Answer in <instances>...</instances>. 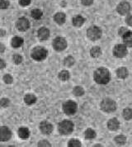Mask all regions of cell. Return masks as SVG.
<instances>
[{
  "label": "cell",
  "instance_id": "obj_2",
  "mask_svg": "<svg viewBox=\"0 0 132 147\" xmlns=\"http://www.w3.org/2000/svg\"><path fill=\"white\" fill-rule=\"evenodd\" d=\"M47 55H48V51L45 48L36 47L32 50L31 56L33 60H36V61H41V60H44L46 59L47 57Z\"/></svg>",
  "mask_w": 132,
  "mask_h": 147
},
{
  "label": "cell",
  "instance_id": "obj_27",
  "mask_svg": "<svg viewBox=\"0 0 132 147\" xmlns=\"http://www.w3.org/2000/svg\"><path fill=\"white\" fill-rule=\"evenodd\" d=\"M123 117L125 120H131L132 118V109L125 108L123 111Z\"/></svg>",
  "mask_w": 132,
  "mask_h": 147
},
{
  "label": "cell",
  "instance_id": "obj_6",
  "mask_svg": "<svg viewBox=\"0 0 132 147\" xmlns=\"http://www.w3.org/2000/svg\"><path fill=\"white\" fill-rule=\"evenodd\" d=\"M87 36L91 40H97L102 36V31L98 27L92 26L88 28L87 32Z\"/></svg>",
  "mask_w": 132,
  "mask_h": 147
},
{
  "label": "cell",
  "instance_id": "obj_9",
  "mask_svg": "<svg viewBox=\"0 0 132 147\" xmlns=\"http://www.w3.org/2000/svg\"><path fill=\"white\" fill-rule=\"evenodd\" d=\"M16 27L21 32H25V31L29 29L30 22H29L28 19H26V18H20L17 21Z\"/></svg>",
  "mask_w": 132,
  "mask_h": 147
},
{
  "label": "cell",
  "instance_id": "obj_29",
  "mask_svg": "<svg viewBox=\"0 0 132 147\" xmlns=\"http://www.w3.org/2000/svg\"><path fill=\"white\" fill-rule=\"evenodd\" d=\"M73 93L74 95H76V96H82V95H84V90L83 88L77 86V87H75L73 88Z\"/></svg>",
  "mask_w": 132,
  "mask_h": 147
},
{
  "label": "cell",
  "instance_id": "obj_1",
  "mask_svg": "<svg viewBox=\"0 0 132 147\" xmlns=\"http://www.w3.org/2000/svg\"><path fill=\"white\" fill-rule=\"evenodd\" d=\"M94 80L99 84H106L110 81V73L106 68H99L93 74Z\"/></svg>",
  "mask_w": 132,
  "mask_h": 147
},
{
  "label": "cell",
  "instance_id": "obj_35",
  "mask_svg": "<svg viewBox=\"0 0 132 147\" xmlns=\"http://www.w3.org/2000/svg\"><path fill=\"white\" fill-rule=\"evenodd\" d=\"M38 146H51V144L47 140H40L38 143Z\"/></svg>",
  "mask_w": 132,
  "mask_h": 147
},
{
  "label": "cell",
  "instance_id": "obj_40",
  "mask_svg": "<svg viewBox=\"0 0 132 147\" xmlns=\"http://www.w3.org/2000/svg\"><path fill=\"white\" fill-rule=\"evenodd\" d=\"M4 51H5V46L3 43H0V53L4 52Z\"/></svg>",
  "mask_w": 132,
  "mask_h": 147
},
{
  "label": "cell",
  "instance_id": "obj_37",
  "mask_svg": "<svg viewBox=\"0 0 132 147\" xmlns=\"http://www.w3.org/2000/svg\"><path fill=\"white\" fill-rule=\"evenodd\" d=\"M93 3V0H82V3L85 6H89Z\"/></svg>",
  "mask_w": 132,
  "mask_h": 147
},
{
  "label": "cell",
  "instance_id": "obj_7",
  "mask_svg": "<svg viewBox=\"0 0 132 147\" xmlns=\"http://www.w3.org/2000/svg\"><path fill=\"white\" fill-rule=\"evenodd\" d=\"M53 47L57 51H62L67 47V42L64 37H56L53 41Z\"/></svg>",
  "mask_w": 132,
  "mask_h": 147
},
{
  "label": "cell",
  "instance_id": "obj_39",
  "mask_svg": "<svg viewBox=\"0 0 132 147\" xmlns=\"http://www.w3.org/2000/svg\"><path fill=\"white\" fill-rule=\"evenodd\" d=\"M5 66H6V63L4 62V60L0 59V69H3L5 68Z\"/></svg>",
  "mask_w": 132,
  "mask_h": 147
},
{
  "label": "cell",
  "instance_id": "obj_36",
  "mask_svg": "<svg viewBox=\"0 0 132 147\" xmlns=\"http://www.w3.org/2000/svg\"><path fill=\"white\" fill-rule=\"evenodd\" d=\"M31 2H32V0H19V3L23 7L29 5L31 3Z\"/></svg>",
  "mask_w": 132,
  "mask_h": 147
},
{
  "label": "cell",
  "instance_id": "obj_8",
  "mask_svg": "<svg viewBox=\"0 0 132 147\" xmlns=\"http://www.w3.org/2000/svg\"><path fill=\"white\" fill-rule=\"evenodd\" d=\"M127 54V49L124 45H117L113 49V55L117 58H123Z\"/></svg>",
  "mask_w": 132,
  "mask_h": 147
},
{
  "label": "cell",
  "instance_id": "obj_16",
  "mask_svg": "<svg viewBox=\"0 0 132 147\" xmlns=\"http://www.w3.org/2000/svg\"><path fill=\"white\" fill-rule=\"evenodd\" d=\"M122 36H123V41L125 46L132 47V32L127 31Z\"/></svg>",
  "mask_w": 132,
  "mask_h": 147
},
{
  "label": "cell",
  "instance_id": "obj_17",
  "mask_svg": "<svg viewBox=\"0 0 132 147\" xmlns=\"http://www.w3.org/2000/svg\"><path fill=\"white\" fill-rule=\"evenodd\" d=\"M23 43H24V40L20 36H14L11 41L12 47L13 48H18V47H22L23 45Z\"/></svg>",
  "mask_w": 132,
  "mask_h": 147
},
{
  "label": "cell",
  "instance_id": "obj_31",
  "mask_svg": "<svg viewBox=\"0 0 132 147\" xmlns=\"http://www.w3.org/2000/svg\"><path fill=\"white\" fill-rule=\"evenodd\" d=\"M13 61L16 65H19L22 62V57L20 55H14L13 56Z\"/></svg>",
  "mask_w": 132,
  "mask_h": 147
},
{
  "label": "cell",
  "instance_id": "obj_20",
  "mask_svg": "<svg viewBox=\"0 0 132 147\" xmlns=\"http://www.w3.org/2000/svg\"><path fill=\"white\" fill-rule=\"evenodd\" d=\"M24 102H26L27 105H32L36 102V97L33 94H26L24 97Z\"/></svg>",
  "mask_w": 132,
  "mask_h": 147
},
{
  "label": "cell",
  "instance_id": "obj_26",
  "mask_svg": "<svg viewBox=\"0 0 132 147\" xmlns=\"http://www.w3.org/2000/svg\"><path fill=\"white\" fill-rule=\"evenodd\" d=\"M59 78L60 80L66 81L69 79V73L67 70H62L59 74Z\"/></svg>",
  "mask_w": 132,
  "mask_h": 147
},
{
  "label": "cell",
  "instance_id": "obj_19",
  "mask_svg": "<svg viewBox=\"0 0 132 147\" xmlns=\"http://www.w3.org/2000/svg\"><path fill=\"white\" fill-rule=\"evenodd\" d=\"M84 22H85L84 18L82 17V16H80V15L76 16L75 18H73V26H75V27H81L84 23Z\"/></svg>",
  "mask_w": 132,
  "mask_h": 147
},
{
  "label": "cell",
  "instance_id": "obj_38",
  "mask_svg": "<svg viewBox=\"0 0 132 147\" xmlns=\"http://www.w3.org/2000/svg\"><path fill=\"white\" fill-rule=\"evenodd\" d=\"M125 22L127 23V25H128V26H131V27H132V15L131 16H129V17L126 18Z\"/></svg>",
  "mask_w": 132,
  "mask_h": 147
},
{
  "label": "cell",
  "instance_id": "obj_30",
  "mask_svg": "<svg viewBox=\"0 0 132 147\" xmlns=\"http://www.w3.org/2000/svg\"><path fill=\"white\" fill-rule=\"evenodd\" d=\"M81 146H82L81 142L79 140H74V139L69 140V142L68 144V146L69 147H80Z\"/></svg>",
  "mask_w": 132,
  "mask_h": 147
},
{
  "label": "cell",
  "instance_id": "obj_32",
  "mask_svg": "<svg viewBox=\"0 0 132 147\" xmlns=\"http://www.w3.org/2000/svg\"><path fill=\"white\" fill-rule=\"evenodd\" d=\"M3 81L6 83L7 84H11L13 82V79L9 74H7L3 76Z\"/></svg>",
  "mask_w": 132,
  "mask_h": 147
},
{
  "label": "cell",
  "instance_id": "obj_34",
  "mask_svg": "<svg viewBox=\"0 0 132 147\" xmlns=\"http://www.w3.org/2000/svg\"><path fill=\"white\" fill-rule=\"evenodd\" d=\"M9 104H10V101L8 100L7 98H2V99L0 100V106H2V107H7Z\"/></svg>",
  "mask_w": 132,
  "mask_h": 147
},
{
  "label": "cell",
  "instance_id": "obj_23",
  "mask_svg": "<svg viewBox=\"0 0 132 147\" xmlns=\"http://www.w3.org/2000/svg\"><path fill=\"white\" fill-rule=\"evenodd\" d=\"M96 137V132L92 129H87L85 131V138L87 140H92Z\"/></svg>",
  "mask_w": 132,
  "mask_h": 147
},
{
  "label": "cell",
  "instance_id": "obj_12",
  "mask_svg": "<svg viewBox=\"0 0 132 147\" xmlns=\"http://www.w3.org/2000/svg\"><path fill=\"white\" fill-rule=\"evenodd\" d=\"M40 130L45 135H49L52 132L53 126L48 121H42L40 124Z\"/></svg>",
  "mask_w": 132,
  "mask_h": 147
},
{
  "label": "cell",
  "instance_id": "obj_21",
  "mask_svg": "<svg viewBox=\"0 0 132 147\" xmlns=\"http://www.w3.org/2000/svg\"><path fill=\"white\" fill-rule=\"evenodd\" d=\"M117 74L121 79H125L128 75V70L125 67H121L117 70Z\"/></svg>",
  "mask_w": 132,
  "mask_h": 147
},
{
  "label": "cell",
  "instance_id": "obj_18",
  "mask_svg": "<svg viewBox=\"0 0 132 147\" xmlns=\"http://www.w3.org/2000/svg\"><path fill=\"white\" fill-rule=\"evenodd\" d=\"M54 19L59 25H62L65 22V14L63 13H57L55 15Z\"/></svg>",
  "mask_w": 132,
  "mask_h": 147
},
{
  "label": "cell",
  "instance_id": "obj_14",
  "mask_svg": "<svg viewBox=\"0 0 132 147\" xmlns=\"http://www.w3.org/2000/svg\"><path fill=\"white\" fill-rule=\"evenodd\" d=\"M18 136L22 140H26L30 136V131L26 127H21L18 129Z\"/></svg>",
  "mask_w": 132,
  "mask_h": 147
},
{
  "label": "cell",
  "instance_id": "obj_4",
  "mask_svg": "<svg viewBox=\"0 0 132 147\" xmlns=\"http://www.w3.org/2000/svg\"><path fill=\"white\" fill-rule=\"evenodd\" d=\"M73 124L71 121L65 120L59 124V131L61 135H69L72 133Z\"/></svg>",
  "mask_w": 132,
  "mask_h": 147
},
{
  "label": "cell",
  "instance_id": "obj_13",
  "mask_svg": "<svg viewBox=\"0 0 132 147\" xmlns=\"http://www.w3.org/2000/svg\"><path fill=\"white\" fill-rule=\"evenodd\" d=\"M50 36V31L46 27H41L38 30V37L40 40H46Z\"/></svg>",
  "mask_w": 132,
  "mask_h": 147
},
{
  "label": "cell",
  "instance_id": "obj_24",
  "mask_svg": "<svg viewBox=\"0 0 132 147\" xmlns=\"http://www.w3.org/2000/svg\"><path fill=\"white\" fill-rule=\"evenodd\" d=\"M115 142H116L117 145H119V146H123V145H125V142H126V138H125V136L120 135V136H116V138H115Z\"/></svg>",
  "mask_w": 132,
  "mask_h": 147
},
{
  "label": "cell",
  "instance_id": "obj_25",
  "mask_svg": "<svg viewBox=\"0 0 132 147\" xmlns=\"http://www.w3.org/2000/svg\"><path fill=\"white\" fill-rule=\"evenodd\" d=\"M42 12L40 10V9H33L32 11V17L34 19H36V20H38L40 19L41 17H42Z\"/></svg>",
  "mask_w": 132,
  "mask_h": 147
},
{
  "label": "cell",
  "instance_id": "obj_10",
  "mask_svg": "<svg viewBox=\"0 0 132 147\" xmlns=\"http://www.w3.org/2000/svg\"><path fill=\"white\" fill-rule=\"evenodd\" d=\"M11 136H12V132L8 127H0V141H3V142L7 141L10 140Z\"/></svg>",
  "mask_w": 132,
  "mask_h": 147
},
{
  "label": "cell",
  "instance_id": "obj_11",
  "mask_svg": "<svg viewBox=\"0 0 132 147\" xmlns=\"http://www.w3.org/2000/svg\"><path fill=\"white\" fill-rule=\"evenodd\" d=\"M117 10L119 14H121V15H126L127 13H129V12L131 10V5L127 2H122L117 6Z\"/></svg>",
  "mask_w": 132,
  "mask_h": 147
},
{
  "label": "cell",
  "instance_id": "obj_28",
  "mask_svg": "<svg viewBox=\"0 0 132 147\" xmlns=\"http://www.w3.org/2000/svg\"><path fill=\"white\" fill-rule=\"evenodd\" d=\"M73 64H74V59L73 58L72 56H68L64 60V65L65 66L70 67L72 66Z\"/></svg>",
  "mask_w": 132,
  "mask_h": 147
},
{
  "label": "cell",
  "instance_id": "obj_33",
  "mask_svg": "<svg viewBox=\"0 0 132 147\" xmlns=\"http://www.w3.org/2000/svg\"><path fill=\"white\" fill-rule=\"evenodd\" d=\"M9 6V2L7 0H0V8L6 9Z\"/></svg>",
  "mask_w": 132,
  "mask_h": 147
},
{
  "label": "cell",
  "instance_id": "obj_22",
  "mask_svg": "<svg viewBox=\"0 0 132 147\" xmlns=\"http://www.w3.org/2000/svg\"><path fill=\"white\" fill-rule=\"evenodd\" d=\"M101 53H102L101 48L98 47H92V49H91V51H90V55L93 58H98V56H100Z\"/></svg>",
  "mask_w": 132,
  "mask_h": 147
},
{
  "label": "cell",
  "instance_id": "obj_3",
  "mask_svg": "<svg viewBox=\"0 0 132 147\" xmlns=\"http://www.w3.org/2000/svg\"><path fill=\"white\" fill-rule=\"evenodd\" d=\"M101 109L105 113H112L117 109V104L111 98H105L101 102Z\"/></svg>",
  "mask_w": 132,
  "mask_h": 147
},
{
  "label": "cell",
  "instance_id": "obj_15",
  "mask_svg": "<svg viewBox=\"0 0 132 147\" xmlns=\"http://www.w3.org/2000/svg\"><path fill=\"white\" fill-rule=\"evenodd\" d=\"M119 127H120V122L117 118H112L107 122V127L111 131H117L119 129Z\"/></svg>",
  "mask_w": 132,
  "mask_h": 147
},
{
  "label": "cell",
  "instance_id": "obj_5",
  "mask_svg": "<svg viewBox=\"0 0 132 147\" xmlns=\"http://www.w3.org/2000/svg\"><path fill=\"white\" fill-rule=\"evenodd\" d=\"M77 103L73 101H67L63 104V111L66 115H73L77 112Z\"/></svg>",
  "mask_w": 132,
  "mask_h": 147
}]
</instances>
